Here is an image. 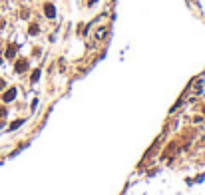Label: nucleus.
<instances>
[{
    "label": "nucleus",
    "mask_w": 205,
    "mask_h": 195,
    "mask_svg": "<svg viewBox=\"0 0 205 195\" xmlns=\"http://www.w3.org/2000/svg\"><path fill=\"white\" fill-rule=\"evenodd\" d=\"M44 12H46L48 18H54V16H56V8H54L52 4H46V6H44Z\"/></svg>",
    "instance_id": "obj_1"
},
{
    "label": "nucleus",
    "mask_w": 205,
    "mask_h": 195,
    "mask_svg": "<svg viewBox=\"0 0 205 195\" xmlns=\"http://www.w3.org/2000/svg\"><path fill=\"white\" fill-rule=\"evenodd\" d=\"M28 70V62L26 60H18L16 62V72H26Z\"/></svg>",
    "instance_id": "obj_2"
},
{
    "label": "nucleus",
    "mask_w": 205,
    "mask_h": 195,
    "mask_svg": "<svg viewBox=\"0 0 205 195\" xmlns=\"http://www.w3.org/2000/svg\"><path fill=\"white\" fill-rule=\"evenodd\" d=\"M14 98H16V90L12 88V90H8V92L4 94V98H2V100H4V102H12Z\"/></svg>",
    "instance_id": "obj_3"
},
{
    "label": "nucleus",
    "mask_w": 205,
    "mask_h": 195,
    "mask_svg": "<svg viewBox=\"0 0 205 195\" xmlns=\"http://www.w3.org/2000/svg\"><path fill=\"white\" fill-rule=\"evenodd\" d=\"M16 50H18V46H8V50H6V58L12 60V58L16 56Z\"/></svg>",
    "instance_id": "obj_4"
},
{
    "label": "nucleus",
    "mask_w": 205,
    "mask_h": 195,
    "mask_svg": "<svg viewBox=\"0 0 205 195\" xmlns=\"http://www.w3.org/2000/svg\"><path fill=\"white\" fill-rule=\"evenodd\" d=\"M30 34H32V36H36V34H38V26H36V24H32V26H30Z\"/></svg>",
    "instance_id": "obj_5"
},
{
    "label": "nucleus",
    "mask_w": 205,
    "mask_h": 195,
    "mask_svg": "<svg viewBox=\"0 0 205 195\" xmlns=\"http://www.w3.org/2000/svg\"><path fill=\"white\" fill-rule=\"evenodd\" d=\"M40 78V70H36V72H34V74H32V82H36V80Z\"/></svg>",
    "instance_id": "obj_6"
},
{
    "label": "nucleus",
    "mask_w": 205,
    "mask_h": 195,
    "mask_svg": "<svg viewBox=\"0 0 205 195\" xmlns=\"http://www.w3.org/2000/svg\"><path fill=\"white\" fill-rule=\"evenodd\" d=\"M20 123H22V121H14V123H12V125H10V129H16V127H18V125H20Z\"/></svg>",
    "instance_id": "obj_7"
},
{
    "label": "nucleus",
    "mask_w": 205,
    "mask_h": 195,
    "mask_svg": "<svg viewBox=\"0 0 205 195\" xmlns=\"http://www.w3.org/2000/svg\"><path fill=\"white\" fill-rule=\"evenodd\" d=\"M96 2H98V0H88V4H90V6H92V4H96Z\"/></svg>",
    "instance_id": "obj_8"
},
{
    "label": "nucleus",
    "mask_w": 205,
    "mask_h": 195,
    "mask_svg": "<svg viewBox=\"0 0 205 195\" xmlns=\"http://www.w3.org/2000/svg\"><path fill=\"white\" fill-rule=\"evenodd\" d=\"M0 88H4V80H0Z\"/></svg>",
    "instance_id": "obj_9"
},
{
    "label": "nucleus",
    "mask_w": 205,
    "mask_h": 195,
    "mask_svg": "<svg viewBox=\"0 0 205 195\" xmlns=\"http://www.w3.org/2000/svg\"><path fill=\"white\" fill-rule=\"evenodd\" d=\"M0 64H2V58H0Z\"/></svg>",
    "instance_id": "obj_10"
}]
</instances>
